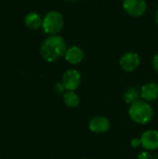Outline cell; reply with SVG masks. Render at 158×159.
Listing matches in <instances>:
<instances>
[{"label":"cell","instance_id":"10","mask_svg":"<svg viewBox=\"0 0 158 159\" xmlns=\"http://www.w3.org/2000/svg\"><path fill=\"white\" fill-rule=\"evenodd\" d=\"M84 50L78 46H71L67 48L64 59L71 65H77L84 60Z\"/></svg>","mask_w":158,"mask_h":159},{"label":"cell","instance_id":"22","mask_svg":"<svg viewBox=\"0 0 158 159\" xmlns=\"http://www.w3.org/2000/svg\"><path fill=\"white\" fill-rule=\"evenodd\" d=\"M118 1H123V0H118Z\"/></svg>","mask_w":158,"mask_h":159},{"label":"cell","instance_id":"8","mask_svg":"<svg viewBox=\"0 0 158 159\" xmlns=\"http://www.w3.org/2000/svg\"><path fill=\"white\" fill-rule=\"evenodd\" d=\"M142 146L146 151H155L158 149V130L147 129L141 136Z\"/></svg>","mask_w":158,"mask_h":159},{"label":"cell","instance_id":"17","mask_svg":"<svg viewBox=\"0 0 158 159\" xmlns=\"http://www.w3.org/2000/svg\"><path fill=\"white\" fill-rule=\"evenodd\" d=\"M152 66H153L154 70L158 74V54H156V55L153 57V60H152Z\"/></svg>","mask_w":158,"mask_h":159},{"label":"cell","instance_id":"11","mask_svg":"<svg viewBox=\"0 0 158 159\" xmlns=\"http://www.w3.org/2000/svg\"><path fill=\"white\" fill-rule=\"evenodd\" d=\"M42 17L40 16L39 13L34 11L29 12L24 18V24L26 25L27 28L31 30H37L40 27H42Z\"/></svg>","mask_w":158,"mask_h":159},{"label":"cell","instance_id":"2","mask_svg":"<svg viewBox=\"0 0 158 159\" xmlns=\"http://www.w3.org/2000/svg\"><path fill=\"white\" fill-rule=\"evenodd\" d=\"M129 116L135 124L144 126L153 120L155 112L150 102L139 100L129 105Z\"/></svg>","mask_w":158,"mask_h":159},{"label":"cell","instance_id":"4","mask_svg":"<svg viewBox=\"0 0 158 159\" xmlns=\"http://www.w3.org/2000/svg\"><path fill=\"white\" fill-rule=\"evenodd\" d=\"M61 83L66 91H75L81 84V74L74 68L66 70L61 77Z\"/></svg>","mask_w":158,"mask_h":159},{"label":"cell","instance_id":"15","mask_svg":"<svg viewBox=\"0 0 158 159\" xmlns=\"http://www.w3.org/2000/svg\"><path fill=\"white\" fill-rule=\"evenodd\" d=\"M137 159H156L154 157V156L149 152V151H143V152H141L138 157Z\"/></svg>","mask_w":158,"mask_h":159},{"label":"cell","instance_id":"19","mask_svg":"<svg viewBox=\"0 0 158 159\" xmlns=\"http://www.w3.org/2000/svg\"><path fill=\"white\" fill-rule=\"evenodd\" d=\"M66 2H74V1H77V0H64Z\"/></svg>","mask_w":158,"mask_h":159},{"label":"cell","instance_id":"21","mask_svg":"<svg viewBox=\"0 0 158 159\" xmlns=\"http://www.w3.org/2000/svg\"><path fill=\"white\" fill-rule=\"evenodd\" d=\"M79 159H87V158H79Z\"/></svg>","mask_w":158,"mask_h":159},{"label":"cell","instance_id":"7","mask_svg":"<svg viewBox=\"0 0 158 159\" xmlns=\"http://www.w3.org/2000/svg\"><path fill=\"white\" fill-rule=\"evenodd\" d=\"M111 129L110 120L103 116H96L88 122V129L94 134H103Z\"/></svg>","mask_w":158,"mask_h":159},{"label":"cell","instance_id":"13","mask_svg":"<svg viewBox=\"0 0 158 159\" xmlns=\"http://www.w3.org/2000/svg\"><path fill=\"white\" fill-rule=\"evenodd\" d=\"M141 98V93H140V90L137 89V88H134V87H130L129 88L125 93H124V96H123V99H124V102L127 103V104H132L133 102L139 101V99Z\"/></svg>","mask_w":158,"mask_h":159},{"label":"cell","instance_id":"3","mask_svg":"<svg viewBox=\"0 0 158 159\" xmlns=\"http://www.w3.org/2000/svg\"><path fill=\"white\" fill-rule=\"evenodd\" d=\"M64 26V18L60 11L50 10L43 18L42 29L48 35L59 34Z\"/></svg>","mask_w":158,"mask_h":159},{"label":"cell","instance_id":"12","mask_svg":"<svg viewBox=\"0 0 158 159\" xmlns=\"http://www.w3.org/2000/svg\"><path fill=\"white\" fill-rule=\"evenodd\" d=\"M62 99L64 104L69 108H76L80 104V98L75 91H65Z\"/></svg>","mask_w":158,"mask_h":159},{"label":"cell","instance_id":"1","mask_svg":"<svg viewBox=\"0 0 158 159\" xmlns=\"http://www.w3.org/2000/svg\"><path fill=\"white\" fill-rule=\"evenodd\" d=\"M67 45L60 34L48 35L40 46V55L47 62H55L64 57Z\"/></svg>","mask_w":158,"mask_h":159},{"label":"cell","instance_id":"5","mask_svg":"<svg viewBox=\"0 0 158 159\" xmlns=\"http://www.w3.org/2000/svg\"><path fill=\"white\" fill-rule=\"evenodd\" d=\"M122 5L125 12L134 18L142 17L147 10L145 0H123Z\"/></svg>","mask_w":158,"mask_h":159},{"label":"cell","instance_id":"20","mask_svg":"<svg viewBox=\"0 0 158 159\" xmlns=\"http://www.w3.org/2000/svg\"><path fill=\"white\" fill-rule=\"evenodd\" d=\"M156 159H158V155H157V157H156Z\"/></svg>","mask_w":158,"mask_h":159},{"label":"cell","instance_id":"6","mask_svg":"<svg viewBox=\"0 0 158 159\" xmlns=\"http://www.w3.org/2000/svg\"><path fill=\"white\" fill-rule=\"evenodd\" d=\"M119 64L125 72H134L141 64V57L135 51H128L120 57Z\"/></svg>","mask_w":158,"mask_h":159},{"label":"cell","instance_id":"14","mask_svg":"<svg viewBox=\"0 0 158 159\" xmlns=\"http://www.w3.org/2000/svg\"><path fill=\"white\" fill-rule=\"evenodd\" d=\"M54 91H55L57 94H59V95H61V94L63 95V94L65 93L66 89H64V87H63V85H62L61 82H58V83L54 86Z\"/></svg>","mask_w":158,"mask_h":159},{"label":"cell","instance_id":"9","mask_svg":"<svg viewBox=\"0 0 158 159\" xmlns=\"http://www.w3.org/2000/svg\"><path fill=\"white\" fill-rule=\"evenodd\" d=\"M140 93H141L142 100L147 102H152L156 101L158 99V83L148 82L144 84L142 87Z\"/></svg>","mask_w":158,"mask_h":159},{"label":"cell","instance_id":"18","mask_svg":"<svg viewBox=\"0 0 158 159\" xmlns=\"http://www.w3.org/2000/svg\"><path fill=\"white\" fill-rule=\"evenodd\" d=\"M155 21H156V23L158 25V9L156 10V14H155Z\"/></svg>","mask_w":158,"mask_h":159},{"label":"cell","instance_id":"16","mask_svg":"<svg viewBox=\"0 0 158 159\" xmlns=\"http://www.w3.org/2000/svg\"><path fill=\"white\" fill-rule=\"evenodd\" d=\"M130 145L132 148H138L140 146H142V143H141V139L138 138H133L130 142Z\"/></svg>","mask_w":158,"mask_h":159}]
</instances>
